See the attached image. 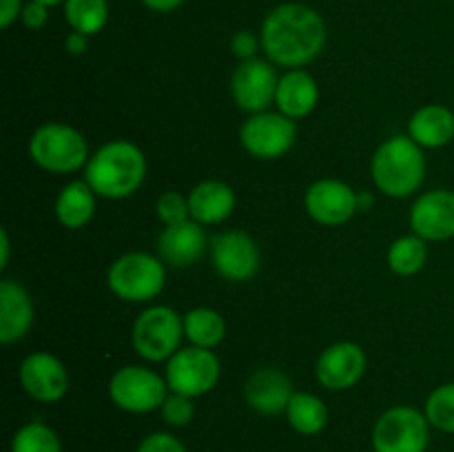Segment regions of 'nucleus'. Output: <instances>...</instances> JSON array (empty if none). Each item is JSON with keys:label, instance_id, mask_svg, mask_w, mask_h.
I'll return each instance as SVG.
<instances>
[{"label": "nucleus", "instance_id": "18", "mask_svg": "<svg viewBox=\"0 0 454 452\" xmlns=\"http://www.w3.org/2000/svg\"><path fill=\"white\" fill-rule=\"evenodd\" d=\"M207 244V233L198 222L189 220L177 226H167L158 238L160 260L176 269H189L202 260Z\"/></svg>", "mask_w": 454, "mask_h": 452}, {"label": "nucleus", "instance_id": "14", "mask_svg": "<svg viewBox=\"0 0 454 452\" xmlns=\"http://www.w3.org/2000/svg\"><path fill=\"white\" fill-rule=\"evenodd\" d=\"M20 384L31 399L40 403H56L69 390V372L51 353H31L20 363Z\"/></svg>", "mask_w": 454, "mask_h": 452}, {"label": "nucleus", "instance_id": "3", "mask_svg": "<svg viewBox=\"0 0 454 452\" xmlns=\"http://www.w3.org/2000/svg\"><path fill=\"white\" fill-rule=\"evenodd\" d=\"M371 173L381 193L408 198L417 193L426 180L424 149L411 140V136L390 137L372 155Z\"/></svg>", "mask_w": 454, "mask_h": 452}, {"label": "nucleus", "instance_id": "22", "mask_svg": "<svg viewBox=\"0 0 454 452\" xmlns=\"http://www.w3.org/2000/svg\"><path fill=\"white\" fill-rule=\"evenodd\" d=\"M408 136L421 149H442L454 137V113L443 105H426L408 120Z\"/></svg>", "mask_w": 454, "mask_h": 452}, {"label": "nucleus", "instance_id": "2", "mask_svg": "<svg viewBox=\"0 0 454 452\" xmlns=\"http://www.w3.org/2000/svg\"><path fill=\"white\" fill-rule=\"evenodd\" d=\"M146 177V158L140 146L127 140L102 144L84 167V182L106 199H124L136 193Z\"/></svg>", "mask_w": 454, "mask_h": 452}, {"label": "nucleus", "instance_id": "26", "mask_svg": "<svg viewBox=\"0 0 454 452\" xmlns=\"http://www.w3.org/2000/svg\"><path fill=\"white\" fill-rule=\"evenodd\" d=\"M65 20L71 31L84 35H96L105 29L109 20V3L106 0H65Z\"/></svg>", "mask_w": 454, "mask_h": 452}, {"label": "nucleus", "instance_id": "39", "mask_svg": "<svg viewBox=\"0 0 454 452\" xmlns=\"http://www.w3.org/2000/svg\"><path fill=\"white\" fill-rule=\"evenodd\" d=\"M38 3L47 4V7H56V4H65V0H38Z\"/></svg>", "mask_w": 454, "mask_h": 452}, {"label": "nucleus", "instance_id": "10", "mask_svg": "<svg viewBox=\"0 0 454 452\" xmlns=\"http://www.w3.org/2000/svg\"><path fill=\"white\" fill-rule=\"evenodd\" d=\"M295 120L286 118L284 113H270V111L251 115L239 129V142L244 151L257 160L284 158L295 144Z\"/></svg>", "mask_w": 454, "mask_h": 452}, {"label": "nucleus", "instance_id": "11", "mask_svg": "<svg viewBox=\"0 0 454 452\" xmlns=\"http://www.w3.org/2000/svg\"><path fill=\"white\" fill-rule=\"evenodd\" d=\"M211 260L220 277L229 282H248L260 270V248L251 235L242 230H224L213 235Z\"/></svg>", "mask_w": 454, "mask_h": 452}, {"label": "nucleus", "instance_id": "28", "mask_svg": "<svg viewBox=\"0 0 454 452\" xmlns=\"http://www.w3.org/2000/svg\"><path fill=\"white\" fill-rule=\"evenodd\" d=\"M12 452H62V443L56 430L43 421H31L13 434Z\"/></svg>", "mask_w": 454, "mask_h": 452}, {"label": "nucleus", "instance_id": "35", "mask_svg": "<svg viewBox=\"0 0 454 452\" xmlns=\"http://www.w3.org/2000/svg\"><path fill=\"white\" fill-rule=\"evenodd\" d=\"M22 7H25L22 0H0V27L9 29L20 18Z\"/></svg>", "mask_w": 454, "mask_h": 452}, {"label": "nucleus", "instance_id": "33", "mask_svg": "<svg viewBox=\"0 0 454 452\" xmlns=\"http://www.w3.org/2000/svg\"><path fill=\"white\" fill-rule=\"evenodd\" d=\"M260 47H262V40L247 29L235 31L233 38H231V51H233L235 58H239V62L255 58V53L260 51Z\"/></svg>", "mask_w": 454, "mask_h": 452}, {"label": "nucleus", "instance_id": "30", "mask_svg": "<svg viewBox=\"0 0 454 452\" xmlns=\"http://www.w3.org/2000/svg\"><path fill=\"white\" fill-rule=\"evenodd\" d=\"M155 213H158L160 222L164 226H177L182 222L191 220V211H189V198L180 195L177 191H167L158 198L155 202Z\"/></svg>", "mask_w": 454, "mask_h": 452}, {"label": "nucleus", "instance_id": "23", "mask_svg": "<svg viewBox=\"0 0 454 452\" xmlns=\"http://www.w3.org/2000/svg\"><path fill=\"white\" fill-rule=\"evenodd\" d=\"M96 213V193L84 180L69 182L56 199V217L65 229H82Z\"/></svg>", "mask_w": 454, "mask_h": 452}, {"label": "nucleus", "instance_id": "1", "mask_svg": "<svg viewBox=\"0 0 454 452\" xmlns=\"http://www.w3.org/2000/svg\"><path fill=\"white\" fill-rule=\"evenodd\" d=\"M326 22L313 7L301 3L278 4L262 22L260 40L266 58L286 69L310 65L326 47Z\"/></svg>", "mask_w": 454, "mask_h": 452}, {"label": "nucleus", "instance_id": "21", "mask_svg": "<svg viewBox=\"0 0 454 452\" xmlns=\"http://www.w3.org/2000/svg\"><path fill=\"white\" fill-rule=\"evenodd\" d=\"M319 87L313 75L304 69H291L278 82L275 105L279 113L291 120H301L317 106Z\"/></svg>", "mask_w": 454, "mask_h": 452}, {"label": "nucleus", "instance_id": "9", "mask_svg": "<svg viewBox=\"0 0 454 452\" xmlns=\"http://www.w3.org/2000/svg\"><path fill=\"white\" fill-rule=\"evenodd\" d=\"M220 372V359L213 350L191 346V348H180L168 359L164 379L171 393L198 399L215 388Z\"/></svg>", "mask_w": 454, "mask_h": 452}, {"label": "nucleus", "instance_id": "37", "mask_svg": "<svg viewBox=\"0 0 454 452\" xmlns=\"http://www.w3.org/2000/svg\"><path fill=\"white\" fill-rule=\"evenodd\" d=\"M146 9L151 12H158V13H168L173 9H177L180 4H184V0H140Z\"/></svg>", "mask_w": 454, "mask_h": 452}, {"label": "nucleus", "instance_id": "36", "mask_svg": "<svg viewBox=\"0 0 454 452\" xmlns=\"http://www.w3.org/2000/svg\"><path fill=\"white\" fill-rule=\"evenodd\" d=\"M89 47V35L78 34V31H71L65 38V49L71 53V56H82Z\"/></svg>", "mask_w": 454, "mask_h": 452}, {"label": "nucleus", "instance_id": "29", "mask_svg": "<svg viewBox=\"0 0 454 452\" xmlns=\"http://www.w3.org/2000/svg\"><path fill=\"white\" fill-rule=\"evenodd\" d=\"M426 417L430 425L442 433L454 434V381L437 386L426 399Z\"/></svg>", "mask_w": 454, "mask_h": 452}, {"label": "nucleus", "instance_id": "4", "mask_svg": "<svg viewBox=\"0 0 454 452\" xmlns=\"http://www.w3.org/2000/svg\"><path fill=\"white\" fill-rule=\"evenodd\" d=\"M29 155L40 168L58 175L75 173L87 167L89 144L78 129L60 122H47L34 131Z\"/></svg>", "mask_w": 454, "mask_h": 452}, {"label": "nucleus", "instance_id": "12", "mask_svg": "<svg viewBox=\"0 0 454 452\" xmlns=\"http://www.w3.org/2000/svg\"><path fill=\"white\" fill-rule=\"evenodd\" d=\"M278 74L270 66V62L251 58V60L239 62L231 78V96L238 102V106L247 113H262L275 102L278 93Z\"/></svg>", "mask_w": 454, "mask_h": 452}, {"label": "nucleus", "instance_id": "17", "mask_svg": "<svg viewBox=\"0 0 454 452\" xmlns=\"http://www.w3.org/2000/svg\"><path fill=\"white\" fill-rule=\"evenodd\" d=\"M293 394H295V390H293L291 377L286 372L278 370V368H260L244 384L247 403L264 417L286 412Z\"/></svg>", "mask_w": 454, "mask_h": 452}, {"label": "nucleus", "instance_id": "31", "mask_svg": "<svg viewBox=\"0 0 454 452\" xmlns=\"http://www.w3.org/2000/svg\"><path fill=\"white\" fill-rule=\"evenodd\" d=\"M160 415H162L164 424L171 425V428H184L195 417L193 399L186 397V394L171 393L164 399L162 408H160Z\"/></svg>", "mask_w": 454, "mask_h": 452}, {"label": "nucleus", "instance_id": "6", "mask_svg": "<svg viewBox=\"0 0 454 452\" xmlns=\"http://www.w3.org/2000/svg\"><path fill=\"white\" fill-rule=\"evenodd\" d=\"M184 339V322L168 306H151L137 315L131 331L136 353L146 362H168Z\"/></svg>", "mask_w": 454, "mask_h": 452}, {"label": "nucleus", "instance_id": "25", "mask_svg": "<svg viewBox=\"0 0 454 452\" xmlns=\"http://www.w3.org/2000/svg\"><path fill=\"white\" fill-rule=\"evenodd\" d=\"M184 322V337L198 348L213 350L217 344H222L226 335V322L217 310L200 306V308L189 310L182 317Z\"/></svg>", "mask_w": 454, "mask_h": 452}, {"label": "nucleus", "instance_id": "24", "mask_svg": "<svg viewBox=\"0 0 454 452\" xmlns=\"http://www.w3.org/2000/svg\"><path fill=\"white\" fill-rule=\"evenodd\" d=\"M286 419L295 433L313 437L328 425V408L317 394L295 393L286 408Z\"/></svg>", "mask_w": 454, "mask_h": 452}, {"label": "nucleus", "instance_id": "38", "mask_svg": "<svg viewBox=\"0 0 454 452\" xmlns=\"http://www.w3.org/2000/svg\"><path fill=\"white\" fill-rule=\"evenodd\" d=\"M0 246H3V257H0V269L9 264V233L7 229L0 230Z\"/></svg>", "mask_w": 454, "mask_h": 452}, {"label": "nucleus", "instance_id": "32", "mask_svg": "<svg viewBox=\"0 0 454 452\" xmlns=\"http://www.w3.org/2000/svg\"><path fill=\"white\" fill-rule=\"evenodd\" d=\"M136 452H186L184 443L168 433H151L137 446Z\"/></svg>", "mask_w": 454, "mask_h": 452}, {"label": "nucleus", "instance_id": "16", "mask_svg": "<svg viewBox=\"0 0 454 452\" xmlns=\"http://www.w3.org/2000/svg\"><path fill=\"white\" fill-rule=\"evenodd\" d=\"M412 233L426 242L454 238V191L434 189L419 195L411 208Z\"/></svg>", "mask_w": 454, "mask_h": 452}, {"label": "nucleus", "instance_id": "34", "mask_svg": "<svg viewBox=\"0 0 454 452\" xmlns=\"http://www.w3.org/2000/svg\"><path fill=\"white\" fill-rule=\"evenodd\" d=\"M20 20L27 29L31 31L43 29L49 20V7L47 4L38 3V0H29V3H25V7H22Z\"/></svg>", "mask_w": 454, "mask_h": 452}, {"label": "nucleus", "instance_id": "19", "mask_svg": "<svg viewBox=\"0 0 454 452\" xmlns=\"http://www.w3.org/2000/svg\"><path fill=\"white\" fill-rule=\"evenodd\" d=\"M34 323V301L13 279L0 282V341L4 346L20 341Z\"/></svg>", "mask_w": 454, "mask_h": 452}, {"label": "nucleus", "instance_id": "8", "mask_svg": "<svg viewBox=\"0 0 454 452\" xmlns=\"http://www.w3.org/2000/svg\"><path fill=\"white\" fill-rule=\"evenodd\" d=\"M109 397L120 410L146 415L162 408L164 399L168 397V386L167 379L151 368L124 366L111 377Z\"/></svg>", "mask_w": 454, "mask_h": 452}, {"label": "nucleus", "instance_id": "5", "mask_svg": "<svg viewBox=\"0 0 454 452\" xmlns=\"http://www.w3.org/2000/svg\"><path fill=\"white\" fill-rule=\"evenodd\" d=\"M106 284L111 292L124 301H151L167 284V269L160 257L149 253H127L109 266Z\"/></svg>", "mask_w": 454, "mask_h": 452}, {"label": "nucleus", "instance_id": "15", "mask_svg": "<svg viewBox=\"0 0 454 452\" xmlns=\"http://www.w3.org/2000/svg\"><path fill=\"white\" fill-rule=\"evenodd\" d=\"M366 353L353 341H337L319 355L315 375L328 390H348L359 384L366 372Z\"/></svg>", "mask_w": 454, "mask_h": 452}, {"label": "nucleus", "instance_id": "7", "mask_svg": "<svg viewBox=\"0 0 454 452\" xmlns=\"http://www.w3.org/2000/svg\"><path fill=\"white\" fill-rule=\"evenodd\" d=\"M428 443V417L411 406L388 408L372 428L375 452H426Z\"/></svg>", "mask_w": 454, "mask_h": 452}, {"label": "nucleus", "instance_id": "13", "mask_svg": "<svg viewBox=\"0 0 454 452\" xmlns=\"http://www.w3.org/2000/svg\"><path fill=\"white\" fill-rule=\"evenodd\" d=\"M306 213L322 226H341L353 220L359 207V195L346 182L317 180L309 186L304 198Z\"/></svg>", "mask_w": 454, "mask_h": 452}, {"label": "nucleus", "instance_id": "20", "mask_svg": "<svg viewBox=\"0 0 454 452\" xmlns=\"http://www.w3.org/2000/svg\"><path fill=\"white\" fill-rule=\"evenodd\" d=\"M189 211L198 224H222L235 211V191L220 180L200 182L189 193Z\"/></svg>", "mask_w": 454, "mask_h": 452}, {"label": "nucleus", "instance_id": "27", "mask_svg": "<svg viewBox=\"0 0 454 452\" xmlns=\"http://www.w3.org/2000/svg\"><path fill=\"white\" fill-rule=\"evenodd\" d=\"M426 260H428V246H426V239L415 233L395 239V244L388 251L390 270L402 275V277H411V275L419 273V270L426 266Z\"/></svg>", "mask_w": 454, "mask_h": 452}]
</instances>
